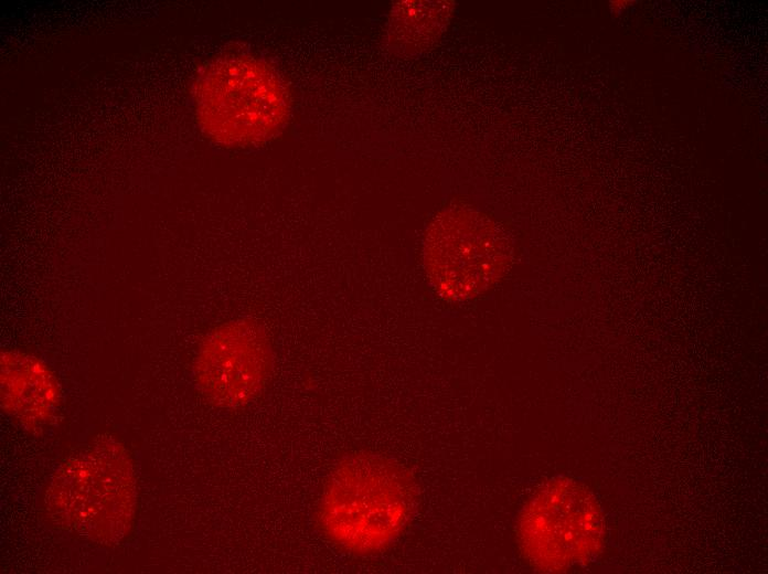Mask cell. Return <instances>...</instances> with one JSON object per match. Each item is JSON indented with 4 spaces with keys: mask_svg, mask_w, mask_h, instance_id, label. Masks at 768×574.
<instances>
[{
    "mask_svg": "<svg viewBox=\"0 0 768 574\" xmlns=\"http://www.w3.org/2000/svg\"><path fill=\"white\" fill-rule=\"evenodd\" d=\"M605 523L590 490L558 477L525 504L518 524L523 556L542 572H562L590 561L600 551Z\"/></svg>",
    "mask_w": 768,
    "mask_h": 574,
    "instance_id": "277c9868",
    "label": "cell"
},
{
    "mask_svg": "<svg viewBox=\"0 0 768 574\" xmlns=\"http://www.w3.org/2000/svg\"><path fill=\"white\" fill-rule=\"evenodd\" d=\"M194 103L203 130L228 146L256 145L274 137L290 110L278 74L249 56H227L209 65L196 82Z\"/></svg>",
    "mask_w": 768,
    "mask_h": 574,
    "instance_id": "3957f363",
    "label": "cell"
},
{
    "mask_svg": "<svg viewBox=\"0 0 768 574\" xmlns=\"http://www.w3.org/2000/svg\"><path fill=\"white\" fill-rule=\"evenodd\" d=\"M415 501L414 479L403 466L377 454L355 453L341 459L329 475L318 522L342 550L372 554L397 539Z\"/></svg>",
    "mask_w": 768,
    "mask_h": 574,
    "instance_id": "7a4b0ae2",
    "label": "cell"
},
{
    "mask_svg": "<svg viewBox=\"0 0 768 574\" xmlns=\"http://www.w3.org/2000/svg\"><path fill=\"white\" fill-rule=\"evenodd\" d=\"M134 464L120 440L110 434L97 436L54 472L44 491V515L78 538L106 545L120 542L136 519Z\"/></svg>",
    "mask_w": 768,
    "mask_h": 574,
    "instance_id": "6da1fadb",
    "label": "cell"
},
{
    "mask_svg": "<svg viewBox=\"0 0 768 574\" xmlns=\"http://www.w3.org/2000/svg\"><path fill=\"white\" fill-rule=\"evenodd\" d=\"M452 7L449 1L399 3L393 12L391 33L394 36L392 40L398 43H413V50H417L418 45L426 46L445 30L452 13Z\"/></svg>",
    "mask_w": 768,
    "mask_h": 574,
    "instance_id": "ba28073f",
    "label": "cell"
},
{
    "mask_svg": "<svg viewBox=\"0 0 768 574\" xmlns=\"http://www.w3.org/2000/svg\"><path fill=\"white\" fill-rule=\"evenodd\" d=\"M1 410L26 429L46 425L61 403L53 371L41 359L17 350L0 355Z\"/></svg>",
    "mask_w": 768,
    "mask_h": 574,
    "instance_id": "52a82bcc",
    "label": "cell"
},
{
    "mask_svg": "<svg viewBox=\"0 0 768 574\" xmlns=\"http://www.w3.org/2000/svg\"><path fill=\"white\" fill-rule=\"evenodd\" d=\"M506 262V243L499 227L473 209H446L428 227L424 264L446 299L465 300L486 291L501 277Z\"/></svg>",
    "mask_w": 768,
    "mask_h": 574,
    "instance_id": "5b68a950",
    "label": "cell"
},
{
    "mask_svg": "<svg viewBox=\"0 0 768 574\" xmlns=\"http://www.w3.org/2000/svg\"><path fill=\"white\" fill-rule=\"evenodd\" d=\"M274 352L264 327L236 319L212 329L194 361V379L212 404L236 408L255 401L273 370Z\"/></svg>",
    "mask_w": 768,
    "mask_h": 574,
    "instance_id": "8992f818",
    "label": "cell"
}]
</instances>
